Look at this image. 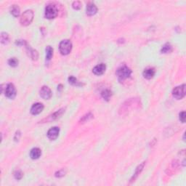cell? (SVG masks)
Masks as SVG:
<instances>
[{
  "label": "cell",
  "mask_w": 186,
  "mask_h": 186,
  "mask_svg": "<svg viewBox=\"0 0 186 186\" xmlns=\"http://www.w3.org/2000/svg\"><path fill=\"white\" fill-rule=\"evenodd\" d=\"M141 103L138 98H130L125 101L122 105H121L120 109H119V114H126L128 111H130L132 109L138 108L140 106Z\"/></svg>",
  "instance_id": "cell-1"
},
{
  "label": "cell",
  "mask_w": 186,
  "mask_h": 186,
  "mask_svg": "<svg viewBox=\"0 0 186 186\" xmlns=\"http://www.w3.org/2000/svg\"><path fill=\"white\" fill-rule=\"evenodd\" d=\"M132 74V71L127 66H121L116 71V76H117L119 81L122 82L127 79L130 78Z\"/></svg>",
  "instance_id": "cell-2"
},
{
  "label": "cell",
  "mask_w": 186,
  "mask_h": 186,
  "mask_svg": "<svg viewBox=\"0 0 186 186\" xmlns=\"http://www.w3.org/2000/svg\"><path fill=\"white\" fill-rule=\"evenodd\" d=\"M34 12L31 10H26L22 14L21 20H20L21 25L24 26H27L31 24L34 19Z\"/></svg>",
  "instance_id": "cell-3"
},
{
  "label": "cell",
  "mask_w": 186,
  "mask_h": 186,
  "mask_svg": "<svg viewBox=\"0 0 186 186\" xmlns=\"http://www.w3.org/2000/svg\"><path fill=\"white\" fill-rule=\"evenodd\" d=\"M72 50V43L69 39H64L59 44V50L63 55H69Z\"/></svg>",
  "instance_id": "cell-4"
},
{
  "label": "cell",
  "mask_w": 186,
  "mask_h": 186,
  "mask_svg": "<svg viewBox=\"0 0 186 186\" xmlns=\"http://www.w3.org/2000/svg\"><path fill=\"white\" fill-rule=\"evenodd\" d=\"M58 10L56 6L54 5H48L45 8V12L44 15L47 19H53L56 18L58 15Z\"/></svg>",
  "instance_id": "cell-5"
},
{
  "label": "cell",
  "mask_w": 186,
  "mask_h": 186,
  "mask_svg": "<svg viewBox=\"0 0 186 186\" xmlns=\"http://www.w3.org/2000/svg\"><path fill=\"white\" fill-rule=\"evenodd\" d=\"M185 95V85L176 87L172 91V96L175 99L181 100Z\"/></svg>",
  "instance_id": "cell-6"
},
{
  "label": "cell",
  "mask_w": 186,
  "mask_h": 186,
  "mask_svg": "<svg viewBox=\"0 0 186 186\" xmlns=\"http://www.w3.org/2000/svg\"><path fill=\"white\" fill-rule=\"evenodd\" d=\"M5 96L7 98H10V99H13L15 98L16 96V89L15 86L13 85V84H8L5 86Z\"/></svg>",
  "instance_id": "cell-7"
},
{
  "label": "cell",
  "mask_w": 186,
  "mask_h": 186,
  "mask_svg": "<svg viewBox=\"0 0 186 186\" xmlns=\"http://www.w3.org/2000/svg\"><path fill=\"white\" fill-rule=\"evenodd\" d=\"M64 112H65V109L64 108L59 109V110L57 111L56 112L53 113V114L50 115L47 118L43 119V120L42 121V122H50V121H52L56 120V119H58V118H60V116L63 114Z\"/></svg>",
  "instance_id": "cell-8"
},
{
  "label": "cell",
  "mask_w": 186,
  "mask_h": 186,
  "mask_svg": "<svg viewBox=\"0 0 186 186\" xmlns=\"http://www.w3.org/2000/svg\"><path fill=\"white\" fill-rule=\"evenodd\" d=\"M39 94H40L41 97L44 100H49L52 97L51 89H50L47 86H43L40 89Z\"/></svg>",
  "instance_id": "cell-9"
},
{
  "label": "cell",
  "mask_w": 186,
  "mask_h": 186,
  "mask_svg": "<svg viewBox=\"0 0 186 186\" xmlns=\"http://www.w3.org/2000/svg\"><path fill=\"white\" fill-rule=\"evenodd\" d=\"M59 133H60V129L58 127H54L50 129L49 131L47 132V137L51 140H55L58 138Z\"/></svg>",
  "instance_id": "cell-10"
},
{
  "label": "cell",
  "mask_w": 186,
  "mask_h": 186,
  "mask_svg": "<svg viewBox=\"0 0 186 186\" xmlns=\"http://www.w3.org/2000/svg\"><path fill=\"white\" fill-rule=\"evenodd\" d=\"M44 110V105L41 103H37L32 105L31 108V113L33 115H38Z\"/></svg>",
  "instance_id": "cell-11"
},
{
  "label": "cell",
  "mask_w": 186,
  "mask_h": 186,
  "mask_svg": "<svg viewBox=\"0 0 186 186\" xmlns=\"http://www.w3.org/2000/svg\"><path fill=\"white\" fill-rule=\"evenodd\" d=\"M105 69H106V66L104 63H101L99 65H97L95 68H93L92 72L93 74L97 75V76H101L105 73Z\"/></svg>",
  "instance_id": "cell-12"
},
{
  "label": "cell",
  "mask_w": 186,
  "mask_h": 186,
  "mask_svg": "<svg viewBox=\"0 0 186 186\" xmlns=\"http://www.w3.org/2000/svg\"><path fill=\"white\" fill-rule=\"evenodd\" d=\"M98 12V8L94 3L89 2L88 5H87V8H86V12H87V15L89 16L94 15L95 14L97 13Z\"/></svg>",
  "instance_id": "cell-13"
},
{
  "label": "cell",
  "mask_w": 186,
  "mask_h": 186,
  "mask_svg": "<svg viewBox=\"0 0 186 186\" xmlns=\"http://www.w3.org/2000/svg\"><path fill=\"white\" fill-rule=\"evenodd\" d=\"M156 74V71L153 68H147L144 70L143 75L144 78L147 79H151Z\"/></svg>",
  "instance_id": "cell-14"
},
{
  "label": "cell",
  "mask_w": 186,
  "mask_h": 186,
  "mask_svg": "<svg viewBox=\"0 0 186 186\" xmlns=\"http://www.w3.org/2000/svg\"><path fill=\"white\" fill-rule=\"evenodd\" d=\"M145 164H146V162H143L142 164H140V165H138V167L136 168L135 172L134 173L133 176L132 177L131 180H130V182H134L136 180V179H137V177H138V175L140 174L141 172H142L143 169V168L145 167Z\"/></svg>",
  "instance_id": "cell-15"
},
{
  "label": "cell",
  "mask_w": 186,
  "mask_h": 186,
  "mask_svg": "<svg viewBox=\"0 0 186 186\" xmlns=\"http://www.w3.org/2000/svg\"><path fill=\"white\" fill-rule=\"evenodd\" d=\"M26 48H27L28 56H29L32 60H37L39 58V54H38V53H37V51L35 50L32 49L31 46H28V44H26Z\"/></svg>",
  "instance_id": "cell-16"
},
{
  "label": "cell",
  "mask_w": 186,
  "mask_h": 186,
  "mask_svg": "<svg viewBox=\"0 0 186 186\" xmlns=\"http://www.w3.org/2000/svg\"><path fill=\"white\" fill-rule=\"evenodd\" d=\"M42 155V151L39 148H34L30 152V157L32 159H38Z\"/></svg>",
  "instance_id": "cell-17"
},
{
  "label": "cell",
  "mask_w": 186,
  "mask_h": 186,
  "mask_svg": "<svg viewBox=\"0 0 186 186\" xmlns=\"http://www.w3.org/2000/svg\"><path fill=\"white\" fill-rule=\"evenodd\" d=\"M10 12L14 17L17 18L20 15V13H21V10H20V8L18 5H12L11 8H10Z\"/></svg>",
  "instance_id": "cell-18"
},
{
  "label": "cell",
  "mask_w": 186,
  "mask_h": 186,
  "mask_svg": "<svg viewBox=\"0 0 186 186\" xmlns=\"http://www.w3.org/2000/svg\"><path fill=\"white\" fill-rule=\"evenodd\" d=\"M101 96H102V98L105 100V101H108L112 96V92L108 89H104L103 91H102Z\"/></svg>",
  "instance_id": "cell-19"
},
{
  "label": "cell",
  "mask_w": 186,
  "mask_h": 186,
  "mask_svg": "<svg viewBox=\"0 0 186 186\" xmlns=\"http://www.w3.org/2000/svg\"><path fill=\"white\" fill-rule=\"evenodd\" d=\"M46 52V60H50L53 55V49L51 46H47L45 50Z\"/></svg>",
  "instance_id": "cell-20"
},
{
  "label": "cell",
  "mask_w": 186,
  "mask_h": 186,
  "mask_svg": "<svg viewBox=\"0 0 186 186\" xmlns=\"http://www.w3.org/2000/svg\"><path fill=\"white\" fill-rule=\"evenodd\" d=\"M172 51V46L169 43H167V44H164V45L162 46V50H161L162 53H164V54L171 53Z\"/></svg>",
  "instance_id": "cell-21"
},
{
  "label": "cell",
  "mask_w": 186,
  "mask_h": 186,
  "mask_svg": "<svg viewBox=\"0 0 186 186\" xmlns=\"http://www.w3.org/2000/svg\"><path fill=\"white\" fill-rule=\"evenodd\" d=\"M9 40H10V37H9L8 34L6 33V32H2V33L1 34L2 44H7L9 42Z\"/></svg>",
  "instance_id": "cell-22"
},
{
  "label": "cell",
  "mask_w": 186,
  "mask_h": 186,
  "mask_svg": "<svg viewBox=\"0 0 186 186\" xmlns=\"http://www.w3.org/2000/svg\"><path fill=\"white\" fill-rule=\"evenodd\" d=\"M8 64L9 66L11 67H16L18 65V60L15 58H12L8 60Z\"/></svg>",
  "instance_id": "cell-23"
},
{
  "label": "cell",
  "mask_w": 186,
  "mask_h": 186,
  "mask_svg": "<svg viewBox=\"0 0 186 186\" xmlns=\"http://www.w3.org/2000/svg\"><path fill=\"white\" fill-rule=\"evenodd\" d=\"M69 84H71V85H76V86L82 85L81 83H79L77 79L73 76H70V77L69 78Z\"/></svg>",
  "instance_id": "cell-24"
},
{
  "label": "cell",
  "mask_w": 186,
  "mask_h": 186,
  "mask_svg": "<svg viewBox=\"0 0 186 186\" xmlns=\"http://www.w3.org/2000/svg\"><path fill=\"white\" fill-rule=\"evenodd\" d=\"M23 172L20 170H16L15 172V173H14V177H15V178L18 180H21L23 178Z\"/></svg>",
  "instance_id": "cell-25"
},
{
  "label": "cell",
  "mask_w": 186,
  "mask_h": 186,
  "mask_svg": "<svg viewBox=\"0 0 186 186\" xmlns=\"http://www.w3.org/2000/svg\"><path fill=\"white\" fill-rule=\"evenodd\" d=\"M93 117V115L92 114H90V113H89V114H86L85 116H84L82 118L81 121L82 122H85V121L89 120V119H91Z\"/></svg>",
  "instance_id": "cell-26"
},
{
  "label": "cell",
  "mask_w": 186,
  "mask_h": 186,
  "mask_svg": "<svg viewBox=\"0 0 186 186\" xmlns=\"http://www.w3.org/2000/svg\"><path fill=\"white\" fill-rule=\"evenodd\" d=\"M73 8L75 9V10H79L82 8V3L81 2L79 1H75L73 2L72 4Z\"/></svg>",
  "instance_id": "cell-27"
},
{
  "label": "cell",
  "mask_w": 186,
  "mask_h": 186,
  "mask_svg": "<svg viewBox=\"0 0 186 186\" xmlns=\"http://www.w3.org/2000/svg\"><path fill=\"white\" fill-rule=\"evenodd\" d=\"M65 175L66 171L64 170V169H60V170H59L55 173V177H56V178H62V177H63Z\"/></svg>",
  "instance_id": "cell-28"
},
{
  "label": "cell",
  "mask_w": 186,
  "mask_h": 186,
  "mask_svg": "<svg viewBox=\"0 0 186 186\" xmlns=\"http://www.w3.org/2000/svg\"><path fill=\"white\" fill-rule=\"evenodd\" d=\"M180 121H181L182 123H185V119H186V114H185V111H182L181 113L180 114Z\"/></svg>",
  "instance_id": "cell-29"
},
{
  "label": "cell",
  "mask_w": 186,
  "mask_h": 186,
  "mask_svg": "<svg viewBox=\"0 0 186 186\" xmlns=\"http://www.w3.org/2000/svg\"><path fill=\"white\" fill-rule=\"evenodd\" d=\"M20 137H21V132H20L19 131H18V132L15 133V138H14V139H15V141H17V140H19Z\"/></svg>",
  "instance_id": "cell-30"
}]
</instances>
